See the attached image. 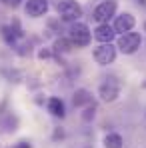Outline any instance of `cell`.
<instances>
[{
	"mask_svg": "<svg viewBox=\"0 0 146 148\" xmlns=\"http://www.w3.org/2000/svg\"><path fill=\"white\" fill-rule=\"evenodd\" d=\"M120 90H122V84L116 76H106L100 86H98V96L104 100V102H114V100L120 96Z\"/></svg>",
	"mask_w": 146,
	"mask_h": 148,
	"instance_id": "cell-1",
	"label": "cell"
},
{
	"mask_svg": "<svg viewBox=\"0 0 146 148\" xmlns=\"http://www.w3.org/2000/svg\"><path fill=\"white\" fill-rule=\"evenodd\" d=\"M90 38H92V32L90 28L84 24V22H74L68 28V40L72 42V46H78V48H84L90 44Z\"/></svg>",
	"mask_w": 146,
	"mask_h": 148,
	"instance_id": "cell-2",
	"label": "cell"
},
{
	"mask_svg": "<svg viewBox=\"0 0 146 148\" xmlns=\"http://www.w3.org/2000/svg\"><path fill=\"white\" fill-rule=\"evenodd\" d=\"M56 12L62 20H68V22H78V18L82 16V6L76 2V0H60L56 4Z\"/></svg>",
	"mask_w": 146,
	"mask_h": 148,
	"instance_id": "cell-3",
	"label": "cell"
},
{
	"mask_svg": "<svg viewBox=\"0 0 146 148\" xmlns=\"http://www.w3.org/2000/svg\"><path fill=\"white\" fill-rule=\"evenodd\" d=\"M116 8H118L116 0H102L94 8V20L100 24H108V20L116 14Z\"/></svg>",
	"mask_w": 146,
	"mask_h": 148,
	"instance_id": "cell-4",
	"label": "cell"
},
{
	"mask_svg": "<svg viewBox=\"0 0 146 148\" xmlns=\"http://www.w3.org/2000/svg\"><path fill=\"white\" fill-rule=\"evenodd\" d=\"M142 44V36L138 32H128L118 38V50L122 54H134Z\"/></svg>",
	"mask_w": 146,
	"mask_h": 148,
	"instance_id": "cell-5",
	"label": "cell"
},
{
	"mask_svg": "<svg viewBox=\"0 0 146 148\" xmlns=\"http://www.w3.org/2000/svg\"><path fill=\"white\" fill-rule=\"evenodd\" d=\"M94 60L100 66H108L116 60V46L112 44H100L94 48Z\"/></svg>",
	"mask_w": 146,
	"mask_h": 148,
	"instance_id": "cell-6",
	"label": "cell"
},
{
	"mask_svg": "<svg viewBox=\"0 0 146 148\" xmlns=\"http://www.w3.org/2000/svg\"><path fill=\"white\" fill-rule=\"evenodd\" d=\"M48 8H50L48 0H26V4H24V12H26V16H30V18L44 16L48 12Z\"/></svg>",
	"mask_w": 146,
	"mask_h": 148,
	"instance_id": "cell-7",
	"label": "cell"
},
{
	"mask_svg": "<svg viewBox=\"0 0 146 148\" xmlns=\"http://www.w3.org/2000/svg\"><path fill=\"white\" fill-rule=\"evenodd\" d=\"M136 24V18L130 14V12H122L120 16H116V20H114V30H116V34L120 32V34H128L132 28Z\"/></svg>",
	"mask_w": 146,
	"mask_h": 148,
	"instance_id": "cell-8",
	"label": "cell"
},
{
	"mask_svg": "<svg viewBox=\"0 0 146 148\" xmlns=\"http://www.w3.org/2000/svg\"><path fill=\"white\" fill-rule=\"evenodd\" d=\"M94 38L102 44H112V40L116 38V30L110 24H98L94 28Z\"/></svg>",
	"mask_w": 146,
	"mask_h": 148,
	"instance_id": "cell-9",
	"label": "cell"
},
{
	"mask_svg": "<svg viewBox=\"0 0 146 148\" xmlns=\"http://www.w3.org/2000/svg\"><path fill=\"white\" fill-rule=\"evenodd\" d=\"M46 108H48V112L52 114V116H56V118H62L66 112H64V102L60 98H56V96H52V98H48V102H46Z\"/></svg>",
	"mask_w": 146,
	"mask_h": 148,
	"instance_id": "cell-10",
	"label": "cell"
},
{
	"mask_svg": "<svg viewBox=\"0 0 146 148\" xmlns=\"http://www.w3.org/2000/svg\"><path fill=\"white\" fill-rule=\"evenodd\" d=\"M102 144H104V148H122V146H124V140H122L120 134H116V132H108V134L104 136Z\"/></svg>",
	"mask_w": 146,
	"mask_h": 148,
	"instance_id": "cell-11",
	"label": "cell"
},
{
	"mask_svg": "<svg viewBox=\"0 0 146 148\" xmlns=\"http://www.w3.org/2000/svg\"><path fill=\"white\" fill-rule=\"evenodd\" d=\"M90 102H92V96L86 88H80L74 92V106H90Z\"/></svg>",
	"mask_w": 146,
	"mask_h": 148,
	"instance_id": "cell-12",
	"label": "cell"
},
{
	"mask_svg": "<svg viewBox=\"0 0 146 148\" xmlns=\"http://www.w3.org/2000/svg\"><path fill=\"white\" fill-rule=\"evenodd\" d=\"M54 50H56V52L66 54V52H70V50H72V42H70V40H66V38H60V40H56V42H54Z\"/></svg>",
	"mask_w": 146,
	"mask_h": 148,
	"instance_id": "cell-13",
	"label": "cell"
},
{
	"mask_svg": "<svg viewBox=\"0 0 146 148\" xmlns=\"http://www.w3.org/2000/svg\"><path fill=\"white\" fill-rule=\"evenodd\" d=\"M94 114H96V106L92 104V106H86V110H84V114H82V120L84 122H90L92 118H94Z\"/></svg>",
	"mask_w": 146,
	"mask_h": 148,
	"instance_id": "cell-14",
	"label": "cell"
},
{
	"mask_svg": "<svg viewBox=\"0 0 146 148\" xmlns=\"http://www.w3.org/2000/svg\"><path fill=\"white\" fill-rule=\"evenodd\" d=\"M20 2H22V0H2V4H6V6H10V8L20 6Z\"/></svg>",
	"mask_w": 146,
	"mask_h": 148,
	"instance_id": "cell-15",
	"label": "cell"
},
{
	"mask_svg": "<svg viewBox=\"0 0 146 148\" xmlns=\"http://www.w3.org/2000/svg\"><path fill=\"white\" fill-rule=\"evenodd\" d=\"M12 148H32V146H30V142H18V144H14Z\"/></svg>",
	"mask_w": 146,
	"mask_h": 148,
	"instance_id": "cell-16",
	"label": "cell"
},
{
	"mask_svg": "<svg viewBox=\"0 0 146 148\" xmlns=\"http://www.w3.org/2000/svg\"><path fill=\"white\" fill-rule=\"evenodd\" d=\"M144 86H146V84H144Z\"/></svg>",
	"mask_w": 146,
	"mask_h": 148,
	"instance_id": "cell-17",
	"label": "cell"
},
{
	"mask_svg": "<svg viewBox=\"0 0 146 148\" xmlns=\"http://www.w3.org/2000/svg\"><path fill=\"white\" fill-rule=\"evenodd\" d=\"M144 28H146V26H144Z\"/></svg>",
	"mask_w": 146,
	"mask_h": 148,
	"instance_id": "cell-18",
	"label": "cell"
}]
</instances>
